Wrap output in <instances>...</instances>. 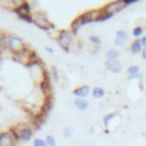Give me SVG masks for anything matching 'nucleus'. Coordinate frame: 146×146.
I'll list each match as a JSON object with an SVG mask.
<instances>
[{
  "label": "nucleus",
  "mask_w": 146,
  "mask_h": 146,
  "mask_svg": "<svg viewBox=\"0 0 146 146\" xmlns=\"http://www.w3.org/2000/svg\"><path fill=\"white\" fill-rule=\"evenodd\" d=\"M91 95L95 97V98H103L105 96V90L100 87H95L92 90H91Z\"/></svg>",
  "instance_id": "18"
},
{
  "label": "nucleus",
  "mask_w": 146,
  "mask_h": 146,
  "mask_svg": "<svg viewBox=\"0 0 146 146\" xmlns=\"http://www.w3.org/2000/svg\"><path fill=\"white\" fill-rule=\"evenodd\" d=\"M46 50H47V51H48V52H54V50H52V49H51V48H48V47H47V48H46Z\"/></svg>",
  "instance_id": "35"
},
{
  "label": "nucleus",
  "mask_w": 146,
  "mask_h": 146,
  "mask_svg": "<svg viewBox=\"0 0 146 146\" xmlns=\"http://www.w3.org/2000/svg\"><path fill=\"white\" fill-rule=\"evenodd\" d=\"M115 116H116V113H115V112H112V113L106 114V115L103 117V123H104V125H105V127H108L110 122H111Z\"/></svg>",
  "instance_id": "21"
},
{
  "label": "nucleus",
  "mask_w": 146,
  "mask_h": 146,
  "mask_svg": "<svg viewBox=\"0 0 146 146\" xmlns=\"http://www.w3.org/2000/svg\"><path fill=\"white\" fill-rule=\"evenodd\" d=\"M105 67L107 71L113 72V73H120L122 71V65L117 60H106Z\"/></svg>",
  "instance_id": "11"
},
{
  "label": "nucleus",
  "mask_w": 146,
  "mask_h": 146,
  "mask_svg": "<svg viewBox=\"0 0 146 146\" xmlns=\"http://www.w3.org/2000/svg\"><path fill=\"white\" fill-rule=\"evenodd\" d=\"M49 75H50V78L55 81V82H58V80H59V75H58V70H57V67L55 66V65H51L50 66V71H49Z\"/></svg>",
  "instance_id": "20"
},
{
  "label": "nucleus",
  "mask_w": 146,
  "mask_h": 146,
  "mask_svg": "<svg viewBox=\"0 0 146 146\" xmlns=\"http://www.w3.org/2000/svg\"><path fill=\"white\" fill-rule=\"evenodd\" d=\"M44 119V115H43V113L41 112V113H38V114H35V115H33V117H32V123L35 125V127H40L42 123H43V120Z\"/></svg>",
  "instance_id": "16"
},
{
  "label": "nucleus",
  "mask_w": 146,
  "mask_h": 146,
  "mask_svg": "<svg viewBox=\"0 0 146 146\" xmlns=\"http://www.w3.org/2000/svg\"><path fill=\"white\" fill-rule=\"evenodd\" d=\"M89 41H90L91 43H94L95 46L102 44V39H100L98 35H90V36H89Z\"/></svg>",
  "instance_id": "23"
},
{
  "label": "nucleus",
  "mask_w": 146,
  "mask_h": 146,
  "mask_svg": "<svg viewBox=\"0 0 146 146\" xmlns=\"http://www.w3.org/2000/svg\"><path fill=\"white\" fill-rule=\"evenodd\" d=\"M33 17V23L41 30H55V25L52 23H50L48 16L46 13L41 11V10H36L32 14Z\"/></svg>",
  "instance_id": "1"
},
{
  "label": "nucleus",
  "mask_w": 146,
  "mask_h": 146,
  "mask_svg": "<svg viewBox=\"0 0 146 146\" xmlns=\"http://www.w3.org/2000/svg\"><path fill=\"white\" fill-rule=\"evenodd\" d=\"M143 75H141V73L139 72V73H136V74H132V75H129V79H140Z\"/></svg>",
  "instance_id": "32"
},
{
  "label": "nucleus",
  "mask_w": 146,
  "mask_h": 146,
  "mask_svg": "<svg viewBox=\"0 0 146 146\" xmlns=\"http://www.w3.org/2000/svg\"><path fill=\"white\" fill-rule=\"evenodd\" d=\"M82 26V21H81V18H80V16H78V17H75L73 21H72V23H71V25H70V30L73 32V34L75 35L76 33H78V31L80 30V27Z\"/></svg>",
  "instance_id": "12"
},
{
  "label": "nucleus",
  "mask_w": 146,
  "mask_h": 146,
  "mask_svg": "<svg viewBox=\"0 0 146 146\" xmlns=\"http://www.w3.org/2000/svg\"><path fill=\"white\" fill-rule=\"evenodd\" d=\"M125 6H124V3H123V1L122 0H116V1H111V2H108L107 5H105L102 9H100V11H103V13H116V11H120V10H122L123 8H124Z\"/></svg>",
  "instance_id": "4"
},
{
  "label": "nucleus",
  "mask_w": 146,
  "mask_h": 146,
  "mask_svg": "<svg viewBox=\"0 0 146 146\" xmlns=\"http://www.w3.org/2000/svg\"><path fill=\"white\" fill-rule=\"evenodd\" d=\"M143 33H144V29H143V26H136L135 29H132V35H133L135 38L141 36Z\"/></svg>",
  "instance_id": "22"
},
{
  "label": "nucleus",
  "mask_w": 146,
  "mask_h": 146,
  "mask_svg": "<svg viewBox=\"0 0 146 146\" xmlns=\"http://www.w3.org/2000/svg\"><path fill=\"white\" fill-rule=\"evenodd\" d=\"M73 39H74V34L71 30H60L58 32V35H57V43L65 51H68Z\"/></svg>",
  "instance_id": "2"
},
{
  "label": "nucleus",
  "mask_w": 146,
  "mask_h": 146,
  "mask_svg": "<svg viewBox=\"0 0 146 146\" xmlns=\"http://www.w3.org/2000/svg\"><path fill=\"white\" fill-rule=\"evenodd\" d=\"M8 49L17 55V54H21L23 52L26 47H25V43H24V40L17 35H9L8 36Z\"/></svg>",
  "instance_id": "3"
},
{
  "label": "nucleus",
  "mask_w": 146,
  "mask_h": 146,
  "mask_svg": "<svg viewBox=\"0 0 146 146\" xmlns=\"http://www.w3.org/2000/svg\"><path fill=\"white\" fill-rule=\"evenodd\" d=\"M90 92H91V91H90V88H89V86H87V84L76 87V88L73 90V95L76 96V98H84V97H87Z\"/></svg>",
  "instance_id": "10"
},
{
  "label": "nucleus",
  "mask_w": 146,
  "mask_h": 146,
  "mask_svg": "<svg viewBox=\"0 0 146 146\" xmlns=\"http://www.w3.org/2000/svg\"><path fill=\"white\" fill-rule=\"evenodd\" d=\"M140 43H141L143 48H146V35H145V36H143V38L140 39Z\"/></svg>",
  "instance_id": "33"
},
{
  "label": "nucleus",
  "mask_w": 146,
  "mask_h": 146,
  "mask_svg": "<svg viewBox=\"0 0 146 146\" xmlns=\"http://www.w3.org/2000/svg\"><path fill=\"white\" fill-rule=\"evenodd\" d=\"M99 15V10H96V9H92V10H87L84 13H82L80 15V18L82 21V25H86V24H90V23H94L96 17Z\"/></svg>",
  "instance_id": "5"
},
{
  "label": "nucleus",
  "mask_w": 146,
  "mask_h": 146,
  "mask_svg": "<svg viewBox=\"0 0 146 146\" xmlns=\"http://www.w3.org/2000/svg\"><path fill=\"white\" fill-rule=\"evenodd\" d=\"M9 132H10V135L13 136V138H14L15 141L19 140V132H18V129H16V128H11V129L9 130Z\"/></svg>",
  "instance_id": "25"
},
{
  "label": "nucleus",
  "mask_w": 146,
  "mask_h": 146,
  "mask_svg": "<svg viewBox=\"0 0 146 146\" xmlns=\"http://www.w3.org/2000/svg\"><path fill=\"white\" fill-rule=\"evenodd\" d=\"M19 132V139L24 141H29L33 136V129L29 125H23L18 129Z\"/></svg>",
  "instance_id": "7"
},
{
  "label": "nucleus",
  "mask_w": 146,
  "mask_h": 146,
  "mask_svg": "<svg viewBox=\"0 0 146 146\" xmlns=\"http://www.w3.org/2000/svg\"><path fill=\"white\" fill-rule=\"evenodd\" d=\"M122 1H123V3H124L125 7L129 6V5H133V3L138 2V0H122Z\"/></svg>",
  "instance_id": "31"
},
{
  "label": "nucleus",
  "mask_w": 146,
  "mask_h": 146,
  "mask_svg": "<svg viewBox=\"0 0 146 146\" xmlns=\"http://www.w3.org/2000/svg\"><path fill=\"white\" fill-rule=\"evenodd\" d=\"M40 65H42V63L40 62V59H39V58H38V59H35V60H30V62H27V63H26V66H29V67L40 66Z\"/></svg>",
  "instance_id": "28"
},
{
  "label": "nucleus",
  "mask_w": 146,
  "mask_h": 146,
  "mask_svg": "<svg viewBox=\"0 0 146 146\" xmlns=\"http://www.w3.org/2000/svg\"><path fill=\"white\" fill-rule=\"evenodd\" d=\"M141 50H143V46L140 43V40L137 39V40L132 41V43L130 44V51L132 54H139Z\"/></svg>",
  "instance_id": "15"
},
{
  "label": "nucleus",
  "mask_w": 146,
  "mask_h": 146,
  "mask_svg": "<svg viewBox=\"0 0 146 146\" xmlns=\"http://www.w3.org/2000/svg\"><path fill=\"white\" fill-rule=\"evenodd\" d=\"M33 146H48V145H47L46 140L40 139V138H36V139H34V141H33Z\"/></svg>",
  "instance_id": "30"
},
{
  "label": "nucleus",
  "mask_w": 146,
  "mask_h": 146,
  "mask_svg": "<svg viewBox=\"0 0 146 146\" xmlns=\"http://www.w3.org/2000/svg\"><path fill=\"white\" fill-rule=\"evenodd\" d=\"M128 73L130 75L132 74H136V73H139V66L138 65H131L128 67Z\"/></svg>",
  "instance_id": "26"
},
{
  "label": "nucleus",
  "mask_w": 146,
  "mask_h": 146,
  "mask_svg": "<svg viewBox=\"0 0 146 146\" xmlns=\"http://www.w3.org/2000/svg\"><path fill=\"white\" fill-rule=\"evenodd\" d=\"M46 143H47V145L48 146H56L57 144H56V139H55V137L54 136H51V135H48L47 137H46Z\"/></svg>",
  "instance_id": "24"
},
{
  "label": "nucleus",
  "mask_w": 146,
  "mask_h": 146,
  "mask_svg": "<svg viewBox=\"0 0 146 146\" xmlns=\"http://www.w3.org/2000/svg\"><path fill=\"white\" fill-rule=\"evenodd\" d=\"M74 105H75V107H76L78 110H80V111H86V110L89 107V103H88L86 99H83V98H76V99L74 100Z\"/></svg>",
  "instance_id": "14"
},
{
  "label": "nucleus",
  "mask_w": 146,
  "mask_h": 146,
  "mask_svg": "<svg viewBox=\"0 0 146 146\" xmlns=\"http://www.w3.org/2000/svg\"><path fill=\"white\" fill-rule=\"evenodd\" d=\"M141 57L144 59H146V48H143V50H141Z\"/></svg>",
  "instance_id": "34"
},
{
  "label": "nucleus",
  "mask_w": 146,
  "mask_h": 146,
  "mask_svg": "<svg viewBox=\"0 0 146 146\" xmlns=\"http://www.w3.org/2000/svg\"><path fill=\"white\" fill-rule=\"evenodd\" d=\"M129 40V36H128V33L123 30H119L116 32V35H115V44L119 46V47H123L127 44Z\"/></svg>",
  "instance_id": "9"
},
{
  "label": "nucleus",
  "mask_w": 146,
  "mask_h": 146,
  "mask_svg": "<svg viewBox=\"0 0 146 146\" xmlns=\"http://www.w3.org/2000/svg\"><path fill=\"white\" fill-rule=\"evenodd\" d=\"M19 19L26 22V23H33V17H32V14L30 15H22V16H18Z\"/></svg>",
  "instance_id": "27"
},
{
  "label": "nucleus",
  "mask_w": 146,
  "mask_h": 146,
  "mask_svg": "<svg viewBox=\"0 0 146 146\" xmlns=\"http://www.w3.org/2000/svg\"><path fill=\"white\" fill-rule=\"evenodd\" d=\"M72 133H73V129H72L71 127H67V128H65V129L63 130V136H64L65 138H70V137L72 136Z\"/></svg>",
  "instance_id": "29"
},
{
  "label": "nucleus",
  "mask_w": 146,
  "mask_h": 146,
  "mask_svg": "<svg viewBox=\"0 0 146 146\" xmlns=\"http://www.w3.org/2000/svg\"><path fill=\"white\" fill-rule=\"evenodd\" d=\"M113 15H114L113 13H103V11H100V9H99V15L96 17L95 22H105V21L110 19Z\"/></svg>",
  "instance_id": "17"
},
{
  "label": "nucleus",
  "mask_w": 146,
  "mask_h": 146,
  "mask_svg": "<svg viewBox=\"0 0 146 146\" xmlns=\"http://www.w3.org/2000/svg\"><path fill=\"white\" fill-rule=\"evenodd\" d=\"M8 49V36L6 34H0V52Z\"/></svg>",
  "instance_id": "19"
},
{
  "label": "nucleus",
  "mask_w": 146,
  "mask_h": 146,
  "mask_svg": "<svg viewBox=\"0 0 146 146\" xmlns=\"http://www.w3.org/2000/svg\"><path fill=\"white\" fill-rule=\"evenodd\" d=\"M31 5L27 1H23L19 2L16 7L13 8V11L17 15V16H22V15H30L31 14Z\"/></svg>",
  "instance_id": "6"
},
{
  "label": "nucleus",
  "mask_w": 146,
  "mask_h": 146,
  "mask_svg": "<svg viewBox=\"0 0 146 146\" xmlns=\"http://www.w3.org/2000/svg\"><path fill=\"white\" fill-rule=\"evenodd\" d=\"M105 56H106L107 60H117V58L120 56V51L117 49H115V48H111V49H108L106 51Z\"/></svg>",
  "instance_id": "13"
},
{
  "label": "nucleus",
  "mask_w": 146,
  "mask_h": 146,
  "mask_svg": "<svg viewBox=\"0 0 146 146\" xmlns=\"http://www.w3.org/2000/svg\"><path fill=\"white\" fill-rule=\"evenodd\" d=\"M15 143L16 141L14 140L9 131L0 132V146H14Z\"/></svg>",
  "instance_id": "8"
}]
</instances>
